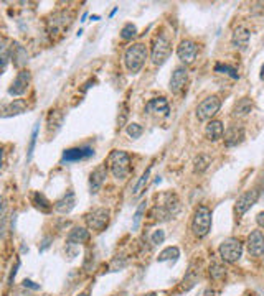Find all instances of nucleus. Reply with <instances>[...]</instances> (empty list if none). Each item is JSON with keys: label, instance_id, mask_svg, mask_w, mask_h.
<instances>
[{"label": "nucleus", "instance_id": "obj_1", "mask_svg": "<svg viewBox=\"0 0 264 296\" xmlns=\"http://www.w3.org/2000/svg\"><path fill=\"white\" fill-rule=\"evenodd\" d=\"M108 171L114 176L116 180H126L130 174V157L124 150H113L106 160Z\"/></svg>", "mask_w": 264, "mask_h": 296}, {"label": "nucleus", "instance_id": "obj_2", "mask_svg": "<svg viewBox=\"0 0 264 296\" xmlns=\"http://www.w3.org/2000/svg\"><path fill=\"white\" fill-rule=\"evenodd\" d=\"M147 56H149V51L144 43H134L132 46H129L126 49V53H124V65H126L127 71L130 74L141 73L145 61H147Z\"/></svg>", "mask_w": 264, "mask_h": 296}, {"label": "nucleus", "instance_id": "obj_3", "mask_svg": "<svg viewBox=\"0 0 264 296\" xmlns=\"http://www.w3.org/2000/svg\"><path fill=\"white\" fill-rule=\"evenodd\" d=\"M73 13L69 10H60L57 13H53V15H50V18L46 20V32L48 35L57 40L60 38L61 35H65L68 32V28L71 26L73 23Z\"/></svg>", "mask_w": 264, "mask_h": 296}, {"label": "nucleus", "instance_id": "obj_4", "mask_svg": "<svg viewBox=\"0 0 264 296\" xmlns=\"http://www.w3.org/2000/svg\"><path fill=\"white\" fill-rule=\"evenodd\" d=\"M212 230V209L206 206H198L192 219V232L198 239H203Z\"/></svg>", "mask_w": 264, "mask_h": 296}, {"label": "nucleus", "instance_id": "obj_5", "mask_svg": "<svg viewBox=\"0 0 264 296\" xmlns=\"http://www.w3.org/2000/svg\"><path fill=\"white\" fill-rule=\"evenodd\" d=\"M243 242L236 237H228L220 244L218 253L223 262L226 263H236L243 257Z\"/></svg>", "mask_w": 264, "mask_h": 296}, {"label": "nucleus", "instance_id": "obj_6", "mask_svg": "<svg viewBox=\"0 0 264 296\" xmlns=\"http://www.w3.org/2000/svg\"><path fill=\"white\" fill-rule=\"evenodd\" d=\"M172 53V43L167 35H159L154 41V46H152V65L154 66H162L164 63L169 60V56Z\"/></svg>", "mask_w": 264, "mask_h": 296}, {"label": "nucleus", "instance_id": "obj_7", "mask_svg": "<svg viewBox=\"0 0 264 296\" xmlns=\"http://www.w3.org/2000/svg\"><path fill=\"white\" fill-rule=\"evenodd\" d=\"M109 219H111V211L108 208H96L85 216L88 229H91L94 232H102L106 229Z\"/></svg>", "mask_w": 264, "mask_h": 296}, {"label": "nucleus", "instance_id": "obj_8", "mask_svg": "<svg viewBox=\"0 0 264 296\" xmlns=\"http://www.w3.org/2000/svg\"><path fill=\"white\" fill-rule=\"evenodd\" d=\"M221 109V99L218 96H210V97H206L203 99L200 104H198V107H197V119L201 122H210L212 119L215 117L220 112Z\"/></svg>", "mask_w": 264, "mask_h": 296}, {"label": "nucleus", "instance_id": "obj_9", "mask_svg": "<svg viewBox=\"0 0 264 296\" xmlns=\"http://www.w3.org/2000/svg\"><path fill=\"white\" fill-rule=\"evenodd\" d=\"M30 81H32V74H30L29 69H20V71L17 73V76H15V79H13L12 84H10L9 94L15 96V97L23 96L27 91H29Z\"/></svg>", "mask_w": 264, "mask_h": 296}, {"label": "nucleus", "instance_id": "obj_10", "mask_svg": "<svg viewBox=\"0 0 264 296\" xmlns=\"http://www.w3.org/2000/svg\"><path fill=\"white\" fill-rule=\"evenodd\" d=\"M258 199H259L258 189H249V191H245L234 202V213L238 216L246 214L248 211L251 209L256 202H258Z\"/></svg>", "mask_w": 264, "mask_h": 296}, {"label": "nucleus", "instance_id": "obj_11", "mask_svg": "<svg viewBox=\"0 0 264 296\" xmlns=\"http://www.w3.org/2000/svg\"><path fill=\"white\" fill-rule=\"evenodd\" d=\"M177 56L183 65H192L198 56V45L192 40H183L177 48Z\"/></svg>", "mask_w": 264, "mask_h": 296}, {"label": "nucleus", "instance_id": "obj_12", "mask_svg": "<svg viewBox=\"0 0 264 296\" xmlns=\"http://www.w3.org/2000/svg\"><path fill=\"white\" fill-rule=\"evenodd\" d=\"M225 145L228 148H233V146H238L240 143L245 142L246 138V130H245V125L243 124H231L230 127L226 129L225 132Z\"/></svg>", "mask_w": 264, "mask_h": 296}, {"label": "nucleus", "instance_id": "obj_13", "mask_svg": "<svg viewBox=\"0 0 264 296\" xmlns=\"http://www.w3.org/2000/svg\"><path fill=\"white\" fill-rule=\"evenodd\" d=\"M248 253L254 258L264 257V235L261 230H253L246 239Z\"/></svg>", "mask_w": 264, "mask_h": 296}, {"label": "nucleus", "instance_id": "obj_14", "mask_svg": "<svg viewBox=\"0 0 264 296\" xmlns=\"http://www.w3.org/2000/svg\"><path fill=\"white\" fill-rule=\"evenodd\" d=\"M94 155V150L91 146H74L68 148L63 152V157H61V163H74V161L88 160Z\"/></svg>", "mask_w": 264, "mask_h": 296}, {"label": "nucleus", "instance_id": "obj_15", "mask_svg": "<svg viewBox=\"0 0 264 296\" xmlns=\"http://www.w3.org/2000/svg\"><path fill=\"white\" fill-rule=\"evenodd\" d=\"M187 82H189V69H187V66H178L172 73L169 89L173 94H178L182 93V89L187 86Z\"/></svg>", "mask_w": 264, "mask_h": 296}, {"label": "nucleus", "instance_id": "obj_16", "mask_svg": "<svg viewBox=\"0 0 264 296\" xmlns=\"http://www.w3.org/2000/svg\"><path fill=\"white\" fill-rule=\"evenodd\" d=\"M106 178H108V166H106V163L98 165L91 171V174H89V191H91L93 194L98 193L99 189L102 188Z\"/></svg>", "mask_w": 264, "mask_h": 296}, {"label": "nucleus", "instance_id": "obj_17", "mask_svg": "<svg viewBox=\"0 0 264 296\" xmlns=\"http://www.w3.org/2000/svg\"><path fill=\"white\" fill-rule=\"evenodd\" d=\"M76 206V196L73 191H66L63 196L60 197V199L55 201V211L60 214H68V213H71V211L74 209Z\"/></svg>", "mask_w": 264, "mask_h": 296}, {"label": "nucleus", "instance_id": "obj_18", "mask_svg": "<svg viewBox=\"0 0 264 296\" xmlns=\"http://www.w3.org/2000/svg\"><path fill=\"white\" fill-rule=\"evenodd\" d=\"M145 110L149 112V114H162V115H169L170 112V105H169V101H167L165 97H155V99H150L145 105Z\"/></svg>", "mask_w": 264, "mask_h": 296}, {"label": "nucleus", "instance_id": "obj_19", "mask_svg": "<svg viewBox=\"0 0 264 296\" xmlns=\"http://www.w3.org/2000/svg\"><path fill=\"white\" fill-rule=\"evenodd\" d=\"M27 110V101L25 99H15L9 104H5L2 110H0V117H13L20 115Z\"/></svg>", "mask_w": 264, "mask_h": 296}, {"label": "nucleus", "instance_id": "obj_20", "mask_svg": "<svg viewBox=\"0 0 264 296\" xmlns=\"http://www.w3.org/2000/svg\"><path fill=\"white\" fill-rule=\"evenodd\" d=\"M249 38H251V33H249L248 28L245 26H238L236 30L233 32V37H231V45L236 49H246L249 45Z\"/></svg>", "mask_w": 264, "mask_h": 296}, {"label": "nucleus", "instance_id": "obj_21", "mask_svg": "<svg viewBox=\"0 0 264 296\" xmlns=\"http://www.w3.org/2000/svg\"><path fill=\"white\" fill-rule=\"evenodd\" d=\"M225 135V125L220 121H210L205 127V137L210 142H218Z\"/></svg>", "mask_w": 264, "mask_h": 296}, {"label": "nucleus", "instance_id": "obj_22", "mask_svg": "<svg viewBox=\"0 0 264 296\" xmlns=\"http://www.w3.org/2000/svg\"><path fill=\"white\" fill-rule=\"evenodd\" d=\"M251 110H253V101L249 97H243L234 104L233 117L234 119H243V117H246L248 114H251Z\"/></svg>", "mask_w": 264, "mask_h": 296}, {"label": "nucleus", "instance_id": "obj_23", "mask_svg": "<svg viewBox=\"0 0 264 296\" xmlns=\"http://www.w3.org/2000/svg\"><path fill=\"white\" fill-rule=\"evenodd\" d=\"M88 241H89V230L85 227H74L68 234V244H71V245L86 244Z\"/></svg>", "mask_w": 264, "mask_h": 296}, {"label": "nucleus", "instance_id": "obj_24", "mask_svg": "<svg viewBox=\"0 0 264 296\" xmlns=\"http://www.w3.org/2000/svg\"><path fill=\"white\" fill-rule=\"evenodd\" d=\"M10 58L13 60L17 68H22L23 65H27V61H29V54H27V49L23 46H20L18 43H15V46L12 45V56Z\"/></svg>", "mask_w": 264, "mask_h": 296}, {"label": "nucleus", "instance_id": "obj_25", "mask_svg": "<svg viewBox=\"0 0 264 296\" xmlns=\"http://www.w3.org/2000/svg\"><path fill=\"white\" fill-rule=\"evenodd\" d=\"M32 202L35 204V208L40 209V211H43V213H50L51 211V202L46 199V196L45 194H41L38 191H35L32 194Z\"/></svg>", "mask_w": 264, "mask_h": 296}, {"label": "nucleus", "instance_id": "obj_26", "mask_svg": "<svg viewBox=\"0 0 264 296\" xmlns=\"http://www.w3.org/2000/svg\"><path fill=\"white\" fill-rule=\"evenodd\" d=\"M12 56V46H9L5 41H0V74L5 71V68L9 66Z\"/></svg>", "mask_w": 264, "mask_h": 296}, {"label": "nucleus", "instance_id": "obj_27", "mask_svg": "<svg viewBox=\"0 0 264 296\" xmlns=\"http://www.w3.org/2000/svg\"><path fill=\"white\" fill-rule=\"evenodd\" d=\"M150 170H152V166H149L147 170L142 173L141 178H139V181L136 183V186H134V197H139V196H141L145 191V186H147L149 178H150Z\"/></svg>", "mask_w": 264, "mask_h": 296}, {"label": "nucleus", "instance_id": "obj_28", "mask_svg": "<svg viewBox=\"0 0 264 296\" xmlns=\"http://www.w3.org/2000/svg\"><path fill=\"white\" fill-rule=\"evenodd\" d=\"M152 219H157V221H169L172 214L169 213V209H167L165 206H162V204H157V206L152 208L150 214H149Z\"/></svg>", "mask_w": 264, "mask_h": 296}, {"label": "nucleus", "instance_id": "obj_29", "mask_svg": "<svg viewBox=\"0 0 264 296\" xmlns=\"http://www.w3.org/2000/svg\"><path fill=\"white\" fill-rule=\"evenodd\" d=\"M212 165V160L210 157H206V155H198V157L193 160V171L195 173H203L208 170V166Z\"/></svg>", "mask_w": 264, "mask_h": 296}, {"label": "nucleus", "instance_id": "obj_30", "mask_svg": "<svg viewBox=\"0 0 264 296\" xmlns=\"http://www.w3.org/2000/svg\"><path fill=\"white\" fill-rule=\"evenodd\" d=\"M180 257V250L178 247H167L165 250L161 252V255H159V262H169V260H172V262H175V260Z\"/></svg>", "mask_w": 264, "mask_h": 296}, {"label": "nucleus", "instance_id": "obj_31", "mask_svg": "<svg viewBox=\"0 0 264 296\" xmlns=\"http://www.w3.org/2000/svg\"><path fill=\"white\" fill-rule=\"evenodd\" d=\"M137 37V26L134 23H126L122 28H121V38L122 40H132V38H136Z\"/></svg>", "mask_w": 264, "mask_h": 296}, {"label": "nucleus", "instance_id": "obj_32", "mask_svg": "<svg viewBox=\"0 0 264 296\" xmlns=\"http://www.w3.org/2000/svg\"><path fill=\"white\" fill-rule=\"evenodd\" d=\"M210 277L212 280H221L226 277V269L221 263H212L210 265Z\"/></svg>", "mask_w": 264, "mask_h": 296}, {"label": "nucleus", "instance_id": "obj_33", "mask_svg": "<svg viewBox=\"0 0 264 296\" xmlns=\"http://www.w3.org/2000/svg\"><path fill=\"white\" fill-rule=\"evenodd\" d=\"M126 132H127V135L132 138V140H136V138H139L142 135V132H144V129H142V125H139V124H129L127 125V129H126Z\"/></svg>", "mask_w": 264, "mask_h": 296}, {"label": "nucleus", "instance_id": "obj_34", "mask_svg": "<svg viewBox=\"0 0 264 296\" xmlns=\"http://www.w3.org/2000/svg\"><path fill=\"white\" fill-rule=\"evenodd\" d=\"M215 71L220 73V71H223V74H230L233 79H238V71H236V68H231V66H228V65H218L215 66Z\"/></svg>", "mask_w": 264, "mask_h": 296}, {"label": "nucleus", "instance_id": "obj_35", "mask_svg": "<svg viewBox=\"0 0 264 296\" xmlns=\"http://www.w3.org/2000/svg\"><path fill=\"white\" fill-rule=\"evenodd\" d=\"M150 241H152V244H154V245L164 244V241H165V232H164L162 229H159V230H155V232H154V234H152V237H150Z\"/></svg>", "mask_w": 264, "mask_h": 296}, {"label": "nucleus", "instance_id": "obj_36", "mask_svg": "<svg viewBox=\"0 0 264 296\" xmlns=\"http://www.w3.org/2000/svg\"><path fill=\"white\" fill-rule=\"evenodd\" d=\"M37 135H38V125L35 127L33 132H32V140H30V146H29V160L32 158V153H33L35 143H37Z\"/></svg>", "mask_w": 264, "mask_h": 296}, {"label": "nucleus", "instance_id": "obj_37", "mask_svg": "<svg viewBox=\"0 0 264 296\" xmlns=\"http://www.w3.org/2000/svg\"><path fill=\"white\" fill-rule=\"evenodd\" d=\"M144 211H145V202H142L141 206H139V209L136 211V216H134V227H137V225H139V221L142 219Z\"/></svg>", "mask_w": 264, "mask_h": 296}, {"label": "nucleus", "instance_id": "obj_38", "mask_svg": "<svg viewBox=\"0 0 264 296\" xmlns=\"http://www.w3.org/2000/svg\"><path fill=\"white\" fill-rule=\"evenodd\" d=\"M121 109H122V112H121V117L117 119V124H119V127H122V125H124V122H126V117H127V109H126V104H122V105H121Z\"/></svg>", "mask_w": 264, "mask_h": 296}, {"label": "nucleus", "instance_id": "obj_39", "mask_svg": "<svg viewBox=\"0 0 264 296\" xmlns=\"http://www.w3.org/2000/svg\"><path fill=\"white\" fill-rule=\"evenodd\" d=\"M5 211H7V199H5V196L0 194V219L4 217Z\"/></svg>", "mask_w": 264, "mask_h": 296}, {"label": "nucleus", "instance_id": "obj_40", "mask_svg": "<svg viewBox=\"0 0 264 296\" xmlns=\"http://www.w3.org/2000/svg\"><path fill=\"white\" fill-rule=\"evenodd\" d=\"M198 296H218V291L213 290V288H205V290L201 291Z\"/></svg>", "mask_w": 264, "mask_h": 296}, {"label": "nucleus", "instance_id": "obj_41", "mask_svg": "<svg viewBox=\"0 0 264 296\" xmlns=\"http://www.w3.org/2000/svg\"><path fill=\"white\" fill-rule=\"evenodd\" d=\"M256 222H258L261 229H264V213H259L258 216H256Z\"/></svg>", "mask_w": 264, "mask_h": 296}, {"label": "nucleus", "instance_id": "obj_42", "mask_svg": "<svg viewBox=\"0 0 264 296\" xmlns=\"http://www.w3.org/2000/svg\"><path fill=\"white\" fill-rule=\"evenodd\" d=\"M27 286H29V288H33V290H38V285H33V281L32 280H23V288H27Z\"/></svg>", "mask_w": 264, "mask_h": 296}, {"label": "nucleus", "instance_id": "obj_43", "mask_svg": "<svg viewBox=\"0 0 264 296\" xmlns=\"http://www.w3.org/2000/svg\"><path fill=\"white\" fill-rule=\"evenodd\" d=\"M15 296H32V293H29V291H25V290H20Z\"/></svg>", "mask_w": 264, "mask_h": 296}, {"label": "nucleus", "instance_id": "obj_44", "mask_svg": "<svg viewBox=\"0 0 264 296\" xmlns=\"http://www.w3.org/2000/svg\"><path fill=\"white\" fill-rule=\"evenodd\" d=\"M2 161H4V150L0 148V168H2Z\"/></svg>", "mask_w": 264, "mask_h": 296}, {"label": "nucleus", "instance_id": "obj_45", "mask_svg": "<svg viewBox=\"0 0 264 296\" xmlns=\"http://www.w3.org/2000/svg\"><path fill=\"white\" fill-rule=\"evenodd\" d=\"M259 77H261V81H264V65L261 66V73H259Z\"/></svg>", "mask_w": 264, "mask_h": 296}, {"label": "nucleus", "instance_id": "obj_46", "mask_svg": "<svg viewBox=\"0 0 264 296\" xmlns=\"http://www.w3.org/2000/svg\"><path fill=\"white\" fill-rule=\"evenodd\" d=\"M2 239H4V227L0 225V241H2Z\"/></svg>", "mask_w": 264, "mask_h": 296}, {"label": "nucleus", "instance_id": "obj_47", "mask_svg": "<svg viewBox=\"0 0 264 296\" xmlns=\"http://www.w3.org/2000/svg\"><path fill=\"white\" fill-rule=\"evenodd\" d=\"M78 296H89V293H88V291H85V293H80Z\"/></svg>", "mask_w": 264, "mask_h": 296}, {"label": "nucleus", "instance_id": "obj_48", "mask_svg": "<svg viewBox=\"0 0 264 296\" xmlns=\"http://www.w3.org/2000/svg\"><path fill=\"white\" fill-rule=\"evenodd\" d=\"M145 296H157V293H149V294H145Z\"/></svg>", "mask_w": 264, "mask_h": 296}]
</instances>
